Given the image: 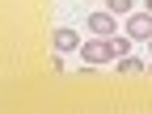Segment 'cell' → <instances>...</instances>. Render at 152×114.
Masks as SVG:
<instances>
[{"label": "cell", "instance_id": "1", "mask_svg": "<svg viewBox=\"0 0 152 114\" xmlns=\"http://www.w3.org/2000/svg\"><path fill=\"white\" fill-rule=\"evenodd\" d=\"M80 59H85L89 68H97V64L114 59V55H110V38H97V34H93L89 42H80Z\"/></svg>", "mask_w": 152, "mask_h": 114}, {"label": "cell", "instance_id": "2", "mask_svg": "<svg viewBox=\"0 0 152 114\" xmlns=\"http://www.w3.org/2000/svg\"><path fill=\"white\" fill-rule=\"evenodd\" d=\"M127 34L135 38V42H148L152 38V13H131L127 17Z\"/></svg>", "mask_w": 152, "mask_h": 114}, {"label": "cell", "instance_id": "3", "mask_svg": "<svg viewBox=\"0 0 152 114\" xmlns=\"http://www.w3.org/2000/svg\"><path fill=\"white\" fill-rule=\"evenodd\" d=\"M85 26H89V34L110 38V34H114V13H110V9H102V13H89V17H85Z\"/></svg>", "mask_w": 152, "mask_h": 114}, {"label": "cell", "instance_id": "4", "mask_svg": "<svg viewBox=\"0 0 152 114\" xmlns=\"http://www.w3.org/2000/svg\"><path fill=\"white\" fill-rule=\"evenodd\" d=\"M51 42L59 47V55H64V51H80V34H76L72 26H59V30H55V38H51Z\"/></svg>", "mask_w": 152, "mask_h": 114}, {"label": "cell", "instance_id": "5", "mask_svg": "<svg viewBox=\"0 0 152 114\" xmlns=\"http://www.w3.org/2000/svg\"><path fill=\"white\" fill-rule=\"evenodd\" d=\"M131 42H135L131 34H110V55H114V59H123V55H131Z\"/></svg>", "mask_w": 152, "mask_h": 114}, {"label": "cell", "instance_id": "6", "mask_svg": "<svg viewBox=\"0 0 152 114\" xmlns=\"http://www.w3.org/2000/svg\"><path fill=\"white\" fill-rule=\"evenodd\" d=\"M118 72H123V76H144L148 64H144V59H131V55H123V59H118Z\"/></svg>", "mask_w": 152, "mask_h": 114}, {"label": "cell", "instance_id": "7", "mask_svg": "<svg viewBox=\"0 0 152 114\" xmlns=\"http://www.w3.org/2000/svg\"><path fill=\"white\" fill-rule=\"evenodd\" d=\"M106 9H110L114 17H127L131 9H135V0H106Z\"/></svg>", "mask_w": 152, "mask_h": 114}, {"label": "cell", "instance_id": "8", "mask_svg": "<svg viewBox=\"0 0 152 114\" xmlns=\"http://www.w3.org/2000/svg\"><path fill=\"white\" fill-rule=\"evenodd\" d=\"M144 9H148V13H152V0H144Z\"/></svg>", "mask_w": 152, "mask_h": 114}, {"label": "cell", "instance_id": "9", "mask_svg": "<svg viewBox=\"0 0 152 114\" xmlns=\"http://www.w3.org/2000/svg\"><path fill=\"white\" fill-rule=\"evenodd\" d=\"M148 51H152V38H148Z\"/></svg>", "mask_w": 152, "mask_h": 114}, {"label": "cell", "instance_id": "10", "mask_svg": "<svg viewBox=\"0 0 152 114\" xmlns=\"http://www.w3.org/2000/svg\"><path fill=\"white\" fill-rule=\"evenodd\" d=\"M148 72H152V64H148Z\"/></svg>", "mask_w": 152, "mask_h": 114}]
</instances>
